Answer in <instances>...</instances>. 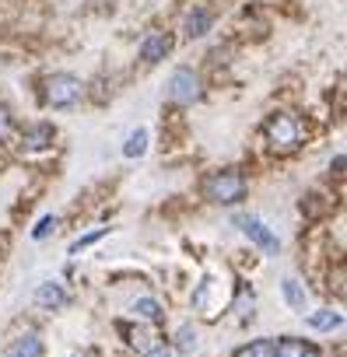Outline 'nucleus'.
Here are the masks:
<instances>
[{"mask_svg":"<svg viewBox=\"0 0 347 357\" xmlns=\"http://www.w3.org/2000/svg\"><path fill=\"white\" fill-rule=\"evenodd\" d=\"M267 140L277 154H291L302 144V123L291 112H274L267 119Z\"/></svg>","mask_w":347,"mask_h":357,"instance_id":"obj_1","label":"nucleus"},{"mask_svg":"<svg viewBox=\"0 0 347 357\" xmlns=\"http://www.w3.org/2000/svg\"><path fill=\"white\" fill-rule=\"evenodd\" d=\"M204 197L214 204H239L246 197V178L242 172H214L207 183H204Z\"/></svg>","mask_w":347,"mask_h":357,"instance_id":"obj_2","label":"nucleus"},{"mask_svg":"<svg viewBox=\"0 0 347 357\" xmlns=\"http://www.w3.org/2000/svg\"><path fill=\"white\" fill-rule=\"evenodd\" d=\"M81 95H84V84L74 74H50L46 84H43V98L53 109H71Z\"/></svg>","mask_w":347,"mask_h":357,"instance_id":"obj_3","label":"nucleus"},{"mask_svg":"<svg viewBox=\"0 0 347 357\" xmlns=\"http://www.w3.org/2000/svg\"><path fill=\"white\" fill-rule=\"evenodd\" d=\"M168 98L176 102V105H193V102H200V98H204V81H200V74H193L190 67H179L176 74H172V81H168Z\"/></svg>","mask_w":347,"mask_h":357,"instance_id":"obj_4","label":"nucleus"},{"mask_svg":"<svg viewBox=\"0 0 347 357\" xmlns=\"http://www.w3.org/2000/svg\"><path fill=\"white\" fill-rule=\"evenodd\" d=\"M193 305L200 308L204 319H218V312L225 308V284L218 277H204L200 287L193 291Z\"/></svg>","mask_w":347,"mask_h":357,"instance_id":"obj_5","label":"nucleus"},{"mask_svg":"<svg viewBox=\"0 0 347 357\" xmlns=\"http://www.w3.org/2000/svg\"><path fill=\"white\" fill-rule=\"evenodd\" d=\"M235 225L242 228V235L249 238V242H256L267 256H277L281 252V245H277V238H274V231L260 221V218H253V214H242V218H235Z\"/></svg>","mask_w":347,"mask_h":357,"instance_id":"obj_6","label":"nucleus"},{"mask_svg":"<svg viewBox=\"0 0 347 357\" xmlns=\"http://www.w3.org/2000/svg\"><path fill=\"white\" fill-rule=\"evenodd\" d=\"M168 50H172V36H168V32H151V36L140 43V56H144V63H158V60H165Z\"/></svg>","mask_w":347,"mask_h":357,"instance_id":"obj_7","label":"nucleus"},{"mask_svg":"<svg viewBox=\"0 0 347 357\" xmlns=\"http://www.w3.org/2000/svg\"><path fill=\"white\" fill-rule=\"evenodd\" d=\"M36 305H39V308H46V312L64 308V305H67V291H64L57 280H46V284L36 291Z\"/></svg>","mask_w":347,"mask_h":357,"instance_id":"obj_8","label":"nucleus"},{"mask_svg":"<svg viewBox=\"0 0 347 357\" xmlns=\"http://www.w3.org/2000/svg\"><path fill=\"white\" fill-rule=\"evenodd\" d=\"M274 357H323L312 343H305V340H291V336H284V340H277L274 343Z\"/></svg>","mask_w":347,"mask_h":357,"instance_id":"obj_9","label":"nucleus"},{"mask_svg":"<svg viewBox=\"0 0 347 357\" xmlns=\"http://www.w3.org/2000/svg\"><path fill=\"white\" fill-rule=\"evenodd\" d=\"M53 126L50 123H36V126H29L25 130V137H22V144L29 147V151H43V147H50L53 144Z\"/></svg>","mask_w":347,"mask_h":357,"instance_id":"obj_10","label":"nucleus"},{"mask_svg":"<svg viewBox=\"0 0 347 357\" xmlns=\"http://www.w3.org/2000/svg\"><path fill=\"white\" fill-rule=\"evenodd\" d=\"M8 357H43V340H39L36 333H25L22 340L11 343Z\"/></svg>","mask_w":347,"mask_h":357,"instance_id":"obj_11","label":"nucleus"},{"mask_svg":"<svg viewBox=\"0 0 347 357\" xmlns=\"http://www.w3.org/2000/svg\"><path fill=\"white\" fill-rule=\"evenodd\" d=\"M207 29H211V11L207 8H193L186 15V36L190 39H200V36H207Z\"/></svg>","mask_w":347,"mask_h":357,"instance_id":"obj_12","label":"nucleus"},{"mask_svg":"<svg viewBox=\"0 0 347 357\" xmlns=\"http://www.w3.org/2000/svg\"><path fill=\"white\" fill-rule=\"evenodd\" d=\"M305 322H309L312 329H340V326H344V315L333 312V308H323V312H312Z\"/></svg>","mask_w":347,"mask_h":357,"instance_id":"obj_13","label":"nucleus"},{"mask_svg":"<svg viewBox=\"0 0 347 357\" xmlns=\"http://www.w3.org/2000/svg\"><path fill=\"white\" fill-rule=\"evenodd\" d=\"M144 151H147V130H133L126 137V144H123V154L126 158H140Z\"/></svg>","mask_w":347,"mask_h":357,"instance_id":"obj_14","label":"nucleus"},{"mask_svg":"<svg viewBox=\"0 0 347 357\" xmlns=\"http://www.w3.org/2000/svg\"><path fill=\"white\" fill-rule=\"evenodd\" d=\"M281 291H284V298H288V305H291L295 312H305V291L298 287V280L288 277V280L281 284Z\"/></svg>","mask_w":347,"mask_h":357,"instance_id":"obj_15","label":"nucleus"},{"mask_svg":"<svg viewBox=\"0 0 347 357\" xmlns=\"http://www.w3.org/2000/svg\"><path fill=\"white\" fill-rule=\"evenodd\" d=\"M133 312L140 315V319H147V322H158L165 312H161V305L154 301V298H137V305H133Z\"/></svg>","mask_w":347,"mask_h":357,"instance_id":"obj_16","label":"nucleus"},{"mask_svg":"<svg viewBox=\"0 0 347 357\" xmlns=\"http://www.w3.org/2000/svg\"><path fill=\"white\" fill-rule=\"evenodd\" d=\"M235 357H274V340H253Z\"/></svg>","mask_w":347,"mask_h":357,"instance_id":"obj_17","label":"nucleus"},{"mask_svg":"<svg viewBox=\"0 0 347 357\" xmlns=\"http://www.w3.org/2000/svg\"><path fill=\"white\" fill-rule=\"evenodd\" d=\"M176 347H179L183 354H193V350L200 347V336H197V329H193V326H183V329H179V336H176Z\"/></svg>","mask_w":347,"mask_h":357,"instance_id":"obj_18","label":"nucleus"},{"mask_svg":"<svg viewBox=\"0 0 347 357\" xmlns=\"http://www.w3.org/2000/svg\"><path fill=\"white\" fill-rule=\"evenodd\" d=\"M98 238H105V228H102V231H91V235H84V238H77V242L71 245V256H81V249H88V245H95Z\"/></svg>","mask_w":347,"mask_h":357,"instance_id":"obj_19","label":"nucleus"},{"mask_svg":"<svg viewBox=\"0 0 347 357\" xmlns=\"http://www.w3.org/2000/svg\"><path fill=\"white\" fill-rule=\"evenodd\" d=\"M53 228H57V218H53V214H46V218H43V221H39V225L32 228V238L39 242V238H46V235H50Z\"/></svg>","mask_w":347,"mask_h":357,"instance_id":"obj_20","label":"nucleus"},{"mask_svg":"<svg viewBox=\"0 0 347 357\" xmlns=\"http://www.w3.org/2000/svg\"><path fill=\"white\" fill-rule=\"evenodd\" d=\"M246 312H253V291L239 294V315H246Z\"/></svg>","mask_w":347,"mask_h":357,"instance_id":"obj_21","label":"nucleus"},{"mask_svg":"<svg viewBox=\"0 0 347 357\" xmlns=\"http://www.w3.org/2000/svg\"><path fill=\"white\" fill-rule=\"evenodd\" d=\"M8 133H11V116L8 109H0V140H8Z\"/></svg>","mask_w":347,"mask_h":357,"instance_id":"obj_22","label":"nucleus"},{"mask_svg":"<svg viewBox=\"0 0 347 357\" xmlns=\"http://www.w3.org/2000/svg\"><path fill=\"white\" fill-rule=\"evenodd\" d=\"M147 357H172V350H165V347H154V350H147Z\"/></svg>","mask_w":347,"mask_h":357,"instance_id":"obj_23","label":"nucleus"}]
</instances>
